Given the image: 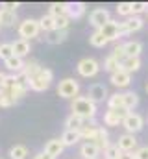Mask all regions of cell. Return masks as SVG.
Here are the masks:
<instances>
[{"label":"cell","mask_w":148,"mask_h":159,"mask_svg":"<svg viewBox=\"0 0 148 159\" xmlns=\"http://www.w3.org/2000/svg\"><path fill=\"white\" fill-rule=\"evenodd\" d=\"M71 111H72V115L83 120H95L98 109H96V104H93L87 96H76L71 102Z\"/></svg>","instance_id":"1"},{"label":"cell","mask_w":148,"mask_h":159,"mask_svg":"<svg viewBox=\"0 0 148 159\" xmlns=\"http://www.w3.org/2000/svg\"><path fill=\"white\" fill-rule=\"evenodd\" d=\"M52 80H54V72L50 69H46V67H41V70L35 76L28 80V87L32 91H35V93H43V91H46L50 87Z\"/></svg>","instance_id":"2"},{"label":"cell","mask_w":148,"mask_h":159,"mask_svg":"<svg viewBox=\"0 0 148 159\" xmlns=\"http://www.w3.org/2000/svg\"><path fill=\"white\" fill-rule=\"evenodd\" d=\"M76 70L81 78H95L98 72H100V63L93 57H83L78 61L76 65Z\"/></svg>","instance_id":"3"},{"label":"cell","mask_w":148,"mask_h":159,"mask_svg":"<svg viewBox=\"0 0 148 159\" xmlns=\"http://www.w3.org/2000/svg\"><path fill=\"white\" fill-rule=\"evenodd\" d=\"M17 32H19V37H21V39H24V41L34 39V37L39 35V32H41L39 20H35V19H26V20H22V22L19 24Z\"/></svg>","instance_id":"4"},{"label":"cell","mask_w":148,"mask_h":159,"mask_svg":"<svg viewBox=\"0 0 148 159\" xmlns=\"http://www.w3.org/2000/svg\"><path fill=\"white\" fill-rule=\"evenodd\" d=\"M58 94L61 98H69V100H74L78 94H80V83L74 78H65L59 81L58 85Z\"/></svg>","instance_id":"5"},{"label":"cell","mask_w":148,"mask_h":159,"mask_svg":"<svg viewBox=\"0 0 148 159\" xmlns=\"http://www.w3.org/2000/svg\"><path fill=\"white\" fill-rule=\"evenodd\" d=\"M122 126H124L126 133L135 135L137 131H141V129H143V126H145V119H143L139 113L130 111V113H126V117L122 119Z\"/></svg>","instance_id":"6"},{"label":"cell","mask_w":148,"mask_h":159,"mask_svg":"<svg viewBox=\"0 0 148 159\" xmlns=\"http://www.w3.org/2000/svg\"><path fill=\"white\" fill-rule=\"evenodd\" d=\"M96 32H100V34L104 35V39H108V43H109V41H117V39L122 37L120 22H117V20H113V19H111L108 24H104L100 30H96Z\"/></svg>","instance_id":"7"},{"label":"cell","mask_w":148,"mask_h":159,"mask_svg":"<svg viewBox=\"0 0 148 159\" xmlns=\"http://www.w3.org/2000/svg\"><path fill=\"white\" fill-rule=\"evenodd\" d=\"M111 20V13L108 9H104V7H96V9H93L91 11V15H89V24L91 26H95L96 30H100L104 24H108Z\"/></svg>","instance_id":"8"},{"label":"cell","mask_w":148,"mask_h":159,"mask_svg":"<svg viewBox=\"0 0 148 159\" xmlns=\"http://www.w3.org/2000/svg\"><path fill=\"white\" fill-rule=\"evenodd\" d=\"M87 98L93 104H102L104 100H108V89L104 83H93L87 91Z\"/></svg>","instance_id":"9"},{"label":"cell","mask_w":148,"mask_h":159,"mask_svg":"<svg viewBox=\"0 0 148 159\" xmlns=\"http://www.w3.org/2000/svg\"><path fill=\"white\" fill-rule=\"evenodd\" d=\"M143 24H145V20H143L141 17H137V15L128 17L124 22H120V28H122V37H124V35H130V34H133V32H139V30L143 28Z\"/></svg>","instance_id":"10"},{"label":"cell","mask_w":148,"mask_h":159,"mask_svg":"<svg viewBox=\"0 0 148 159\" xmlns=\"http://www.w3.org/2000/svg\"><path fill=\"white\" fill-rule=\"evenodd\" d=\"M126 113H130V111H126V109H108L104 113V124L106 126H118V124H122V119L126 117Z\"/></svg>","instance_id":"11"},{"label":"cell","mask_w":148,"mask_h":159,"mask_svg":"<svg viewBox=\"0 0 148 159\" xmlns=\"http://www.w3.org/2000/svg\"><path fill=\"white\" fill-rule=\"evenodd\" d=\"M85 4L83 2H65V15L72 20V19H80L85 15Z\"/></svg>","instance_id":"12"},{"label":"cell","mask_w":148,"mask_h":159,"mask_svg":"<svg viewBox=\"0 0 148 159\" xmlns=\"http://www.w3.org/2000/svg\"><path fill=\"white\" fill-rule=\"evenodd\" d=\"M109 81L115 85V87H118V89H126L130 83H132V74H128L126 70H117V72H113L109 76Z\"/></svg>","instance_id":"13"},{"label":"cell","mask_w":148,"mask_h":159,"mask_svg":"<svg viewBox=\"0 0 148 159\" xmlns=\"http://www.w3.org/2000/svg\"><path fill=\"white\" fill-rule=\"evenodd\" d=\"M117 146H118L120 152H133L135 146H137V139H135V135H132V133H122V135L118 137Z\"/></svg>","instance_id":"14"},{"label":"cell","mask_w":148,"mask_h":159,"mask_svg":"<svg viewBox=\"0 0 148 159\" xmlns=\"http://www.w3.org/2000/svg\"><path fill=\"white\" fill-rule=\"evenodd\" d=\"M98 124L95 122V120H85V124L81 126V129H80V137L81 139H85V143H91L93 139H95V135H96V131H98Z\"/></svg>","instance_id":"15"},{"label":"cell","mask_w":148,"mask_h":159,"mask_svg":"<svg viewBox=\"0 0 148 159\" xmlns=\"http://www.w3.org/2000/svg\"><path fill=\"white\" fill-rule=\"evenodd\" d=\"M63 150H65V146H63V143H61V139H50V141H46V144H44V154H48V156H52V157L56 159L58 156H61L63 154Z\"/></svg>","instance_id":"16"},{"label":"cell","mask_w":148,"mask_h":159,"mask_svg":"<svg viewBox=\"0 0 148 159\" xmlns=\"http://www.w3.org/2000/svg\"><path fill=\"white\" fill-rule=\"evenodd\" d=\"M28 89H30V87H28V83H21V81H17L11 89H7V91H4V93H6L9 98H13V100L17 102L19 98H22V96L28 93Z\"/></svg>","instance_id":"17"},{"label":"cell","mask_w":148,"mask_h":159,"mask_svg":"<svg viewBox=\"0 0 148 159\" xmlns=\"http://www.w3.org/2000/svg\"><path fill=\"white\" fill-rule=\"evenodd\" d=\"M137 106H139V96H137V93H133V91L122 93V107H124L126 111H132V109H135Z\"/></svg>","instance_id":"18"},{"label":"cell","mask_w":148,"mask_h":159,"mask_svg":"<svg viewBox=\"0 0 148 159\" xmlns=\"http://www.w3.org/2000/svg\"><path fill=\"white\" fill-rule=\"evenodd\" d=\"M91 143H95V144L98 146V150H100V152H104V150L111 144V143H109V135H108V131H106L102 126L98 128V131H96V135H95V139H93Z\"/></svg>","instance_id":"19"},{"label":"cell","mask_w":148,"mask_h":159,"mask_svg":"<svg viewBox=\"0 0 148 159\" xmlns=\"http://www.w3.org/2000/svg\"><path fill=\"white\" fill-rule=\"evenodd\" d=\"M122 46H124L126 57H139L143 52V43H139V41H126Z\"/></svg>","instance_id":"20"},{"label":"cell","mask_w":148,"mask_h":159,"mask_svg":"<svg viewBox=\"0 0 148 159\" xmlns=\"http://www.w3.org/2000/svg\"><path fill=\"white\" fill-rule=\"evenodd\" d=\"M98 154H100V150H98V146L95 143H83L80 146V156L83 159H96Z\"/></svg>","instance_id":"21"},{"label":"cell","mask_w":148,"mask_h":159,"mask_svg":"<svg viewBox=\"0 0 148 159\" xmlns=\"http://www.w3.org/2000/svg\"><path fill=\"white\" fill-rule=\"evenodd\" d=\"M11 46H13V56H17V57H21V59L30 54V41L17 39L15 43H11Z\"/></svg>","instance_id":"22"},{"label":"cell","mask_w":148,"mask_h":159,"mask_svg":"<svg viewBox=\"0 0 148 159\" xmlns=\"http://www.w3.org/2000/svg\"><path fill=\"white\" fill-rule=\"evenodd\" d=\"M120 69L126 70L128 74H133L141 69V57H126L122 63H120Z\"/></svg>","instance_id":"23"},{"label":"cell","mask_w":148,"mask_h":159,"mask_svg":"<svg viewBox=\"0 0 148 159\" xmlns=\"http://www.w3.org/2000/svg\"><path fill=\"white\" fill-rule=\"evenodd\" d=\"M4 67H6L9 72L17 74V72H21V70L24 69V61H22L21 57H17V56H11L9 59H6V61H4Z\"/></svg>","instance_id":"24"},{"label":"cell","mask_w":148,"mask_h":159,"mask_svg":"<svg viewBox=\"0 0 148 159\" xmlns=\"http://www.w3.org/2000/svg\"><path fill=\"white\" fill-rule=\"evenodd\" d=\"M67 37H69V30H54V32L48 34L46 43H50V44H61V43L67 41Z\"/></svg>","instance_id":"25"},{"label":"cell","mask_w":148,"mask_h":159,"mask_svg":"<svg viewBox=\"0 0 148 159\" xmlns=\"http://www.w3.org/2000/svg\"><path fill=\"white\" fill-rule=\"evenodd\" d=\"M17 20V13L0 7V26H13Z\"/></svg>","instance_id":"26"},{"label":"cell","mask_w":148,"mask_h":159,"mask_svg":"<svg viewBox=\"0 0 148 159\" xmlns=\"http://www.w3.org/2000/svg\"><path fill=\"white\" fill-rule=\"evenodd\" d=\"M80 139H81V137H80V131H74V129H65V133L61 135L63 146H74Z\"/></svg>","instance_id":"27"},{"label":"cell","mask_w":148,"mask_h":159,"mask_svg":"<svg viewBox=\"0 0 148 159\" xmlns=\"http://www.w3.org/2000/svg\"><path fill=\"white\" fill-rule=\"evenodd\" d=\"M39 70H41V65L37 61H28V63H24V69L21 72H22V76L26 80H30V78H34Z\"/></svg>","instance_id":"28"},{"label":"cell","mask_w":148,"mask_h":159,"mask_svg":"<svg viewBox=\"0 0 148 159\" xmlns=\"http://www.w3.org/2000/svg\"><path fill=\"white\" fill-rule=\"evenodd\" d=\"M39 26H41V30H43V32L50 34V32H54V30H56V19H54V17H50V15H43V17L39 19Z\"/></svg>","instance_id":"29"},{"label":"cell","mask_w":148,"mask_h":159,"mask_svg":"<svg viewBox=\"0 0 148 159\" xmlns=\"http://www.w3.org/2000/svg\"><path fill=\"white\" fill-rule=\"evenodd\" d=\"M85 124V120L80 119V117H76V115H69L67 119H65V126H67V129H74V131H80L81 129V126Z\"/></svg>","instance_id":"30"},{"label":"cell","mask_w":148,"mask_h":159,"mask_svg":"<svg viewBox=\"0 0 148 159\" xmlns=\"http://www.w3.org/2000/svg\"><path fill=\"white\" fill-rule=\"evenodd\" d=\"M9 157L11 159H26L28 157V148L24 144H15L9 148Z\"/></svg>","instance_id":"31"},{"label":"cell","mask_w":148,"mask_h":159,"mask_svg":"<svg viewBox=\"0 0 148 159\" xmlns=\"http://www.w3.org/2000/svg\"><path fill=\"white\" fill-rule=\"evenodd\" d=\"M48 15L54 17V19L65 15V4H63V2H52V4L48 6Z\"/></svg>","instance_id":"32"},{"label":"cell","mask_w":148,"mask_h":159,"mask_svg":"<svg viewBox=\"0 0 148 159\" xmlns=\"http://www.w3.org/2000/svg\"><path fill=\"white\" fill-rule=\"evenodd\" d=\"M108 109H124L122 107V93H115L108 96Z\"/></svg>","instance_id":"33"},{"label":"cell","mask_w":148,"mask_h":159,"mask_svg":"<svg viewBox=\"0 0 148 159\" xmlns=\"http://www.w3.org/2000/svg\"><path fill=\"white\" fill-rule=\"evenodd\" d=\"M104 70H108L109 74H113V72H117V70H120V63L113 57V56H108L106 59H104Z\"/></svg>","instance_id":"34"},{"label":"cell","mask_w":148,"mask_h":159,"mask_svg":"<svg viewBox=\"0 0 148 159\" xmlns=\"http://www.w3.org/2000/svg\"><path fill=\"white\" fill-rule=\"evenodd\" d=\"M89 43H91L95 48H104V46L108 44V39H104V35H102L100 32H95V34L89 37Z\"/></svg>","instance_id":"35"},{"label":"cell","mask_w":148,"mask_h":159,"mask_svg":"<svg viewBox=\"0 0 148 159\" xmlns=\"http://www.w3.org/2000/svg\"><path fill=\"white\" fill-rule=\"evenodd\" d=\"M117 15H120V17H132L133 15V11H132V2H120L118 6H117Z\"/></svg>","instance_id":"36"},{"label":"cell","mask_w":148,"mask_h":159,"mask_svg":"<svg viewBox=\"0 0 148 159\" xmlns=\"http://www.w3.org/2000/svg\"><path fill=\"white\" fill-rule=\"evenodd\" d=\"M13 56V46H11V43H2L0 44V59H9Z\"/></svg>","instance_id":"37"},{"label":"cell","mask_w":148,"mask_h":159,"mask_svg":"<svg viewBox=\"0 0 148 159\" xmlns=\"http://www.w3.org/2000/svg\"><path fill=\"white\" fill-rule=\"evenodd\" d=\"M69 26H71V19L67 15L56 17V30H69Z\"/></svg>","instance_id":"38"},{"label":"cell","mask_w":148,"mask_h":159,"mask_svg":"<svg viewBox=\"0 0 148 159\" xmlns=\"http://www.w3.org/2000/svg\"><path fill=\"white\" fill-rule=\"evenodd\" d=\"M104 156H106V159H118L120 150H118V146H117V144H109V146L104 150Z\"/></svg>","instance_id":"39"},{"label":"cell","mask_w":148,"mask_h":159,"mask_svg":"<svg viewBox=\"0 0 148 159\" xmlns=\"http://www.w3.org/2000/svg\"><path fill=\"white\" fill-rule=\"evenodd\" d=\"M132 11H133V15L141 17V13L148 11V4L146 2H132Z\"/></svg>","instance_id":"40"},{"label":"cell","mask_w":148,"mask_h":159,"mask_svg":"<svg viewBox=\"0 0 148 159\" xmlns=\"http://www.w3.org/2000/svg\"><path fill=\"white\" fill-rule=\"evenodd\" d=\"M111 56L118 61V63H122L124 59H126V52H124V46L122 44H118V46H115L113 48V52H111Z\"/></svg>","instance_id":"41"},{"label":"cell","mask_w":148,"mask_h":159,"mask_svg":"<svg viewBox=\"0 0 148 159\" xmlns=\"http://www.w3.org/2000/svg\"><path fill=\"white\" fill-rule=\"evenodd\" d=\"M17 102L13 100V98H9L2 89H0V107H9V106H15Z\"/></svg>","instance_id":"42"},{"label":"cell","mask_w":148,"mask_h":159,"mask_svg":"<svg viewBox=\"0 0 148 159\" xmlns=\"http://www.w3.org/2000/svg\"><path fill=\"white\" fill-rule=\"evenodd\" d=\"M133 154H135V159H148V146H141V148H137Z\"/></svg>","instance_id":"43"},{"label":"cell","mask_w":148,"mask_h":159,"mask_svg":"<svg viewBox=\"0 0 148 159\" xmlns=\"http://www.w3.org/2000/svg\"><path fill=\"white\" fill-rule=\"evenodd\" d=\"M21 4L19 2H6V4H2L0 7H4V9H9V11H15L17 13V7H19Z\"/></svg>","instance_id":"44"},{"label":"cell","mask_w":148,"mask_h":159,"mask_svg":"<svg viewBox=\"0 0 148 159\" xmlns=\"http://www.w3.org/2000/svg\"><path fill=\"white\" fill-rule=\"evenodd\" d=\"M118 159H135V154L133 152H120Z\"/></svg>","instance_id":"45"},{"label":"cell","mask_w":148,"mask_h":159,"mask_svg":"<svg viewBox=\"0 0 148 159\" xmlns=\"http://www.w3.org/2000/svg\"><path fill=\"white\" fill-rule=\"evenodd\" d=\"M34 159H54V157H52V156H48V154H44V152H39V154L34 156Z\"/></svg>","instance_id":"46"},{"label":"cell","mask_w":148,"mask_h":159,"mask_svg":"<svg viewBox=\"0 0 148 159\" xmlns=\"http://www.w3.org/2000/svg\"><path fill=\"white\" fill-rule=\"evenodd\" d=\"M6 76H7V74L0 72V89H4V81H6Z\"/></svg>","instance_id":"47"},{"label":"cell","mask_w":148,"mask_h":159,"mask_svg":"<svg viewBox=\"0 0 148 159\" xmlns=\"http://www.w3.org/2000/svg\"><path fill=\"white\" fill-rule=\"evenodd\" d=\"M146 93H148V83H146Z\"/></svg>","instance_id":"48"},{"label":"cell","mask_w":148,"mask_h":159,"mask_svg":"<svg viewBox=\"0 0 148 159\" xmlns=\"http://www.w3.org/2000/svg\"><path fill=\"white\" fill-rule=\"evenodd\" d=\"M96 159H98V157H96Z\"/></svg>","instance_id":"49"}]
</instances>
